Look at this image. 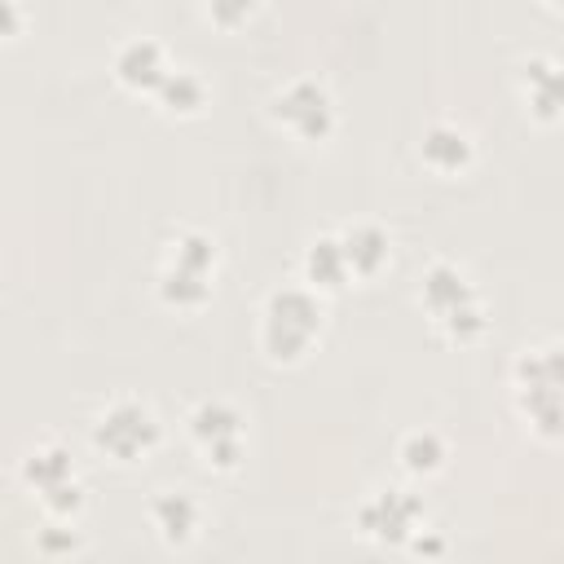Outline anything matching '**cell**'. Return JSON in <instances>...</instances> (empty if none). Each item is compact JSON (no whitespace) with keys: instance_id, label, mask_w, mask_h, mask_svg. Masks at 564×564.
<instances>
[{"instance_id":"cell-1","label":"cell","mask_w":564,"mask_h":564,"mask_svg":"<svg viewBox=\"0 0 564 564\" xmlns=\"http://www.w3.org/2000/svg\"><path fill=\"white\" fill-rule=\"evenodd\" d=\"M264 326H269V330L282 326V339L273 344V357H295V352L308 344V335L317 330V308H313L300 291H282V295H273Z\"/></svg>"},{"instance_id":"cell-3","label":"cell","mask_w":564,"mask_h":564,"mask_svg":"<svg viewBox=\"0 0 564 564\" xmlns=\"http://www.w3.org/2000/svg\"><path fill=\"white\" fill-rule=\"evenodd\" d=\"M163 502L172 507V516L163 520V529H167V533H185V529H189V520H194V507H189V498H185V494H167Z\"/></svg>"},{"instance_id":"cell-4","label":"cell","mask_w":564,"mask_h":564,"mask_svg":"<svg viewBox=\"0 0 564 564\" xmlns=\"http://www.w3.org/2000/svg\"><path fill=\"white\" fill-rule=\"evenodd\" d=\"M419 445L414 449H405V463L419 471V467H436V458H441V445H436V436H414Z\"/></svg>"},{"instance_id":"cell-2","label":"cell","mask_w":564,"mask_h":564,"mask_svg":"<svg viewBox=\"0 0 564 564\" xmlns=\"http://www.w3.org/2000/svg\"><path fill=\"white\" fill-rule=\"evenodd\" d=\"M97 441H101L106 449L132 458V454H141V449L154 441V419H150L145 405H119V410H110V419H101Z\"/></svg>"}]
</instances>
